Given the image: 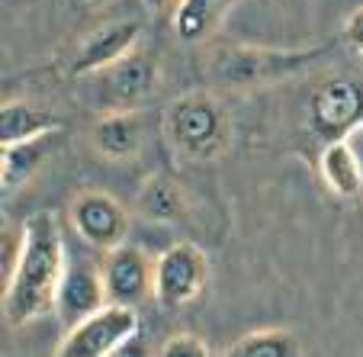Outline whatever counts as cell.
Returning a JSON list of instances; mask_svg holds the SVG:
<instances>
[{
	"label": "cell",
	"mask_w": 363,
	"mask_h": 357,
	"mask_svg": "<svg viewBox=\"0 0 363 357\" xmlns=\"http://www.w3.org/2000/svg\"><path fill=\"white\" fill-rule=\"evenodd\" d=\"M81 81H87V100L96 113L138 110L158 87V62L151 52L135 48L125 58L113 62L110 68Z\"/></svg>",
	"instance_id": "277c9868"
},
{
	"label": "cell",
	"mask_w": 363,
	"mask_h": 357,
	"mask_svg": "<svg viewBox=\"0 0 363 357\" xmlns=\"http://www.w3.org/2000/svg\"><path fill=\"white\" fill-rule=\"evenodd\" d=\"M90 142L103 158L129 161L142 151L145 142V116L138 110L100 113V119L90 129Z\"/></svg>",
	"instance_id": "7c38bea8"
},
{
	"label": "cell",
	"mask_w": 363,
	"mask_h": 357,
	"mask_svg": "<svg viewBox=\"0 0 363 357\" xmlns=\"http://www.w3.org/2000/svg\"><path fill=\"white\" fill-rule=\"evenodd\" d=\"M209 344L199 335H190V331H180V335L167 338V344L161 348V357H209Z\"/></svg>",
	"instance_id": "d6986e66"
},
{
	"label": "cell",
	"mask_w": 363,
	"mask_h": 357,
	"mask_svg": "<svg viewBox=\"0 0 363 357\" xmlns=\"http://www.w3.org/2000/svg\"><path fill=\"white\" fill-rule=\"evenodd\" d=\"M318 174L328 184V190L341 199H354L363 190V167L357 151L350 148L347 138L341 142H328L322 145V155H318Z\"/></svg>",
	"instance_id": "4fadbf2b"
},
{
	"label": "cell",
	"mask_w": 363,
	"mask_h": 357,
	"mask_svg": "<svg viewBox=\"0 0 363 357\" xmlns=\"http://www.w3.org/2000/svg\"><path fill=\"white\" fill-rule=\"evenodd\" d=\"M71 226L77 229L87 245L100 248V251H113V248L125 245L129 238V213L119 199L100 190H84L71 199Z\"/></svg>",
	"instance_id": "ba28073f"
},
{
	"label": "cell",
	"mask_w": 363,
	"mask_h": 357,
	"mask_svg": "<svg viewBox=\"0 0 363 357\" xmlns=\"http://www.w3.org/2000/svg\"><path fill=\"white\" fill-rule=\"evenodd\" d=\"M84 4H90V7H103L106 0H84Z\"/></svg>",
	"instance_id": "7402d4cb"
},
{
	"label": "cell",
	"mask_w": 363,
	"mask_h": 357,
	"mask_svg": "<svg viewBox=\"0 0 363 357\" xmlns=\"http://www.w3.org/2000/svg\"><path fill=\"white\" fill-rule=\"evenodd\" d=\"M65 270V241L55 213H35L20 232L4 290V319L10 329H23L55 306Z\"/></svg>",
	"instance_id": "6da1fadb"
},
{
	"label": "cell",
	"mask_w": 363,
	"mask_h": 357,
	"mask_svg": "<svg viewBox=\"0 0 363 357\" xmlns=\"http://www.w3.org/2000/svg\"><path fill=\"white\" fill-rule=\"evenodd\" d=\"M344 39H347V45L354 48V52L363 55V7H357L354 13L347 16V23H344Z\"/></svg>",
	"instance_id": "ffe728a7"
},
{
	"label": "cell",
	"mask_w": 363,
	"mask_h": 357,
	"mask_svg": "<svg viewBox=\"0 0 363 357\" xmlns=\"http://www.w3.org/2000/svg\"><path fill=\"white\" fill-rule=\"evenodd\" d=\"M62 126H65L62 116H55V113H48L33 104L10 100V104H4L0 136H4V145H13V142H29V138H39V136H52Z\"/></svg>",
	"instance_id": "2e32d148"
},
{
	"label": "cell",
	"mask_w": 363,
	"mask_h": 357,
	"mask_svg": "<svg viewBox=\"0 0 363 357\" xmlns=\"http://www.w3.org/2000/svg\"><path fill=\"white\" fill-rule=\"evenodd\" d=\"M325 55V48H257V45H225L213 52L209 75L219 87L251 90L270 87L286 77L302 75Z\"/></svg>",
	"instance_id": "3957f363"
},
{
	"label": "cell",
	"mask_w": 363,
	"mask_h": 357,
	"mask_svg": "<svg viewBox=\"0 0 363 357\" xmlns=\"http://www.w3.org/2000/svg\"><path fill=\"white\" fill-rule=\"evenodd\" d=\"M138 39H142V23L138 20H113L103 23V26L90 29L84 35V42L77 45L74 58H71V77H90L96 71L110 68L113 62L125 58L129 52L138 48Z\"/></svg>",
	"instance_id": "9c48e42d"
},
{
	"label": "cell",
	"mask_w": 363,
	"mask_h": 357,
	"mask_svg": "<svg viewBox=\"0 0 363 357\" xmlns=\"http://www.w3.org/2000/svg\"><path fill=\"white\" fill-rule=\"evenodd\" d=\"M222 0H177L174 7V33L180 42H203L213 33L222 13Z\"/></svg>",
	"instance_id": "ac0fdd59"
},
{
	"label": "cell",
	"mask_w": 363,
	"mask_h": 357,
	"mask_svg": "<svg viewBox=\"0 0 363 357\" xmlns=\"http://www.w3.org/2000/svg\"><path fill=\"white\" fill-rule=\"evenodd\" d=\"M142 319H138L135 306H123V302H106L94 316L81 319L71 325L65 341L58 344V357H113L132 348L138 338Z\"/></svg>",
	"instance_id": "5b68a950"
},
{
	"label": "cell",
	"mask_w": 363,
	"mask_h": 357,
	"mask_svg": "<svg viewBox=\"0 0 363 357\" xmlns=\"http://www.w3.org/2000/svg\"><path fill=\"white\" fill-rule=\"evenodd\" d=\"M52 136H55V132H52ZM52 136H39V138H29V142L4 145V158H0L4 197H13L23 184H29V177H35V171H39L48 158Z\"/></svg>",
	"instance_id": "9a60e30c"
},
{
	"label": "cell",
	"mask_w": 363,
	"mask_h": 357,
	"mask_svg": "<svg viewBox=\"0 0 363 357\" xmlns=\"http://www.w3.org/2000/svg\"><path fill=\"white\" fill-rule=\"evenodd\" d=\"M106 302H110V296H106L103 274H96L87 264H74V268L65 270L62 283H58V296H55V312L68 329L77 325L81 319L94 316Z\"/></svg>",
	"instance_id": "8fae6325"
},
{
	"label": "cell",
	"mask_w": 363,
	"mask_h": 357,
	"mask_svg": "<svg viewBox=\"0 0 363 357\" xmlns=\"http://www.w3.org/2000/svg\"><path fill=\"white\" fill-rule=\"evenodd\" d=\"M135 213L148 222H161V226L180 222L186 216V193L180 190L177 180L164 177V174H155L138 190Z\"/></svg>",
	"instance_id": "5bb4252c"
},
{
	"label": "cell",
	"mask_w": 363,
	"mask_h": 357,
	"mask_svg": "<svg viewBox=\"0 0 363 357\" xmlns=\"http://www.w3.org/2000/svg\"><path fill=\"white\" fill-rule=\"evenodd\" d=\"M225 354L228 357H299L302 344L286 329H261V331L241 335Z\"/></svg>",
	"instance_id": "e0dca14e"
},
{
	"label": "cell",
	"mask_w": 363,
	"mask_h": 357,
	"mask_svg": "<svg viewBox=\"0 0 363 357\" xmlns=\"http://www.w3.org/2000/svg\"><path fill=\"white\" fill-rule=\"evenodd\" d=\"M363 126V81L335 77L312 94L308 104V132L322 145L341 142Z\"/></svg>",
	"instance_id": "8992f818"
},
{
	"label": "cell",
	"mask_w": 363,
	"mask_h": 357,
	"mask_svg": "<svg viewBox=\"0 0 363 357\" xmlns=\"http://www.w3.org/2000/svg\"><path fill=\"white\" fill-rule=\"evenodd\" d=\"M164 136L186 161H216L232 142V116L216 94L193 90L164 113Z\"/></svg>",
	"instance_id": "7a4b0ae2"
},
{
	"label": "cell",
	"mask_w": 363,
	"mask_h": 357,
	"mask_svg": "<svg viewBox=\"0 0 363 357\" xmlns=\"http://www.w3.org/2000/svg\"><path fill=\"white\" fill-rule=\"evenodd\" d=\"M148 10H164V7H171V4H177V0H142Z\"/></svg>",
	"instance_id": "44dd1931"
},
{
	"label": "cell",
	"mask_w": 363,
	"mask_h": 357,
	"mask_svg": "<svg viewBox=\"0 0 363 357\" xmlns=\"http://www.w3.org/2000/svg\"><path fill=\"white\" fill-rule=\"evenodd\" d=\"M209 283V261L193 241H174L155 261V300L164 309H184Z\"/></svg>",
	"instance_id": "52a82bcc"
},
{
	"label": "cell",
	"mask_w": 363,
	"mask_h": 357,
	"mask_svg": "<svg viewBox=\"0 0 363 357\" xmlns=\"http://www.w3.org/2000/svg\"><path fill=\"white\" fill-rule=\"evenodd\" d=\"M103 280L110 302L138 306L148 296H155V261L135 245H119L106 251L103 264Z\"/></svg>",
	"instance_id": "30bf717a"
}]
</instances>
